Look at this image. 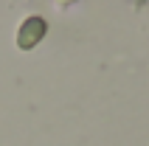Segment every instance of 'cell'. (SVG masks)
Wrapping results in <instances>:
<instances>
[{"instance_id":"1","label":"cell","mask_w":149,"mask_h":146,"mask_svg":"<svg viewBox=\"0 0 149 146\" xmlns=\"http://www.w3.org/2000/svg\"><path fill=\"white\" fill-rule=\"evenodd\" d=\"M42 34H45V23H42L40 17L25 20V25L20 28V48H31L34 42H40Z\"/></svg>"}]
</instances>
